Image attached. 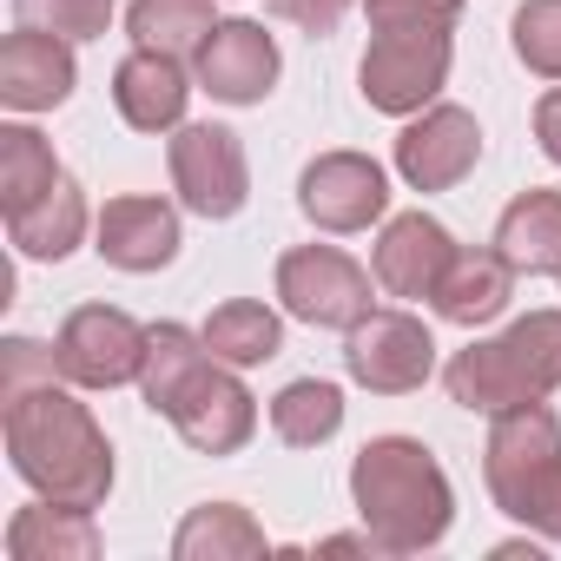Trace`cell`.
Segmentation results:
<instances>
[{
  "instance_id": "1",
  "label": "cell",
  "mask_w": 561,
  "mask_h": 561,
  "mask_svg": "<svg viewBox=\"0 0 561 561\" xmlns=\"http://www.w3.org/2000/svg\"><path fill=\"white\" fill-rule=\"evenodd\" d=\"M0 403H8L0 410V430H8L14 476L34 495L73 502V508H100L113 495V443L73 390H60L47 377L27 390H8Z\"/></svg>"
},
{
  "instance_id": "2",
  "label": "cell",
  "mask_w": 561,
  "mask_h": 561,
  "mask_svg": "<svg viewBox=\"0 0 561 561\" xmlns=\"http://www.w3.org/2000/svg\"><path fill=\"white\" fill-rule=\"evenodd\" d=\"M351 502L383 554H423L456 522V489L416 436H370L351 462Z\"/></svg>"
},
{
  "instance_id": "3",
  "label": "cell",
  "mask_w": 561,
  "mask_h": 561,
  "mask_svg": "<svg viewBox=\"0 0 561 561\" xmlns=\"http://www.w3.org/2000/svg\"><path fill=\"white\" fill-rule=\"evenodd\" d=\"M370 14V54L357 67V87L370 113L416 119L436 106L449 60H456V0H364Z\"/></svg>"
},
{
  "instance_id": "4",
  "label": "cell",
  "mask_w": 561,
  "mask_h": 561,
  "mask_svg": "<svg viewBox=\"0 0 561 561\" xmlns=\"http://www.w3.org/2000/svg\"><path fill=\"white\" fill-rule=\"evenodd\" d=\"M443 383H449V403L482 410V416L554 397L561 390V311H528L502 337H482V344L456 351Z\"/></svg>"
},
{
  "instance_id": "5",
  "label": "cell",
  "mask_w": 561,
  "mask_h": 561,
  "mask_svg": "<svg viewBox=\"0 0 561 561\" xmlns=\"http://www.w3.org/2000/svg\"><path fill=\"white\" fill-rule=\"evenodd\" d=\"M482 476H489V495L508 522L561 541V416L548 410V397L515 403L489 423Z\"/></svg>"
},
{
  "instance_id": "6",
  "label": "cell",
  "mask_w": 561,
  "mask_h": 561,
  "mask_svg": "<svg viewBox=\"0 0 561 561\" xmlns=\"http://www.w3.org/2000/svg\"><path fill=\"white\" fill-rule=\"evenodd\" d=\"M277 298H285L298 324H318V331H351L377 311L370 271L344 257L337 244H298L277 257Z\"/></svg>"
},
{
  "instance_id": "7",
  "label": "cell",
  "mask_w": 561,
  "mask_h": 561,
  "mask_svg": "<svg viewBox=\"0 0 561 561\" xmlns=\"http://www.w3.org/2000/svg\"><path fill=\"white\" fill-rule=\"evenodd\" d=\"M54 357H60V377H67L73 390H119V383H139L146 324L126 318L119 305H80V311L60 324Z\"/></svg>"
},
{
  "instance_id": "8",
  "label": "cell",
  "mask_w": 561,
  "mask_h": 561,
  "mask_svg": "<svg viewBox=\"0 0 561 561\" xmlns=\"http://www.w3.org/2000/svg\"><path fill=\"white\" fill-rule=\"evenodd\" d=\"M344 370L377 397H410L436 370V337L410 311H370L364 324L344 331Z\"/></svg>"
},
{
  "instance_id": "9",
  "label": "cell",
  "mask_w": 561,
  "mask_h": 561,
  "mask_svg": "<svg viewBox=\"0 0 561 561\" xmlns=\"http://www.w3.org/2000/svg\"><path fill=\"white\" fill-rule=\"evenodd\" d=\"M165 423H172L198 456H238V449L251 443V430H257V397L238 383L231 364L205 357V364L185 377V390L172 397Z\"/></svg>"
},
{
  "instance_id": "10",
  "label": "cell",
  "mask_w": 561,
  "mask_h": 561,
  "mask_svg": "<svg viewBox=\"0 0 561 561\" xmlns=\"http://www.w3.org/2000/svg\"><path fill=\"white\" fill-rule=\"evenodd\" d=\"M172 185L198 218H231L251 198V165L231 126H179L172 133Z\"/></svg>"
},
{
  "instance_id": "11",
  "label": "cell",
  "mask_w": 561,
  "mask_h": 561,
  "mask_svg": "<svg viewBox=\"0 0 561 561\" xmlns=\"http://www.w3.org/2000/svg\"><path fill=\"white\" fill-rule=\"evenodd\" d=\"M298 211L318 231H370L390 211V179L370 152H318L298 179Z\"/></svg>"
},
{
  "instance_id": "12",
  "label": "cell",
  "mask_w": 561,
  "mask_h": 561,
  "mask_svg": "<svg viewBox=\"0 0 561 561\" xmlns=\"http://www.w3.org/2000/svg\"><path fill=\"white\" fill-rule=\"evenodd\" d=\"M482 159V126L469 106H423L397 133V172L410 192H449L476 172Z\"/></svg>"
},
{
  "instance_id": "13",
  "label": "cell",
  "mask_w": 561,
  "mask_h": 561,
  "mask_svg": "<svg viewBox=\"0 0 561 561\" xmlns=\"http://www.w3.org/2000/svg\"><path fill=\"white\" fill-rule=\"evenodd\" d=\"M198 87L225 106H257L277 87V41L257 21H218L205 34V47L192 54Z\"/></svg>"
},
{
  "instance_id": "14",
  "label": "cell",
  "mask_w": 561,
  "mask_h": 561,
  "mask_svg": "<svg viewBox=\"0 0 561 561\" xmlns=\"http://www.w3.org/2000/svg\"><path fill=\"white\" fill-rule=\"evenodd\" d=\"M73 41L47 34V27H21L0 41V100L14 113H54L73 100Z\"/></svg>"
},
{
  "instance_id": "15",
  "label": "cell",
  "mask_w": 561,
  "mask_h": 561,
  "mask_svg": "<svg viewBox=\"0 0 561 561\" xmlns=\"http://www.w3.org/2000/svg\"><path fill=\"white\" fill-rule=\"evenodd\" d=\"M456 251L462 244L449 238V225H436L430 211H403V218L383 225L370 271H377V285L390 298H436V285H443V271H449Z\"/></svg>"
},
{
  "instance_id": "16",
  "label": "cell",
  "mask_w": 561,
  "mask_h": 561,
  "mask_svg": "<svg viewBox=\"0 0 561 561\" xmlns=\"http://www.w3.org/2000/svg\"><path fill=\"white\" fill-rule=\"evenodd\" d=\"M93 238H100V257H106L113 271H165V264L179 257V244H185V238H179V211H172L165 198H146V192L106 198Z\"/></svg>"
},
{
  "instance_id": "17",
  "label": "cell",
  "mask_w": 561,
  "mask_h": 561,
  "mask_svg": "<svg viewBox=\"0 0 561 561\" xmlns=\"http://www.w3.org/2000/svg\"><path fill=\"white\" fill-rule=\"evenodd\" d=\"M185 100H192V80L179 67V54H152V47H133L113 73V106L133 133H179L185 126Z\"/></svg>"
},
{
  "instance_id": "18",
  "label": "cell",
  "mask_w": 561,
  "mask_h": 561,
  "mask_svg": "<svg viewBox=\"0 0 561 561\" xmlns=\"http://www.w3.org/2000/svg\"><path fill=\"white\" fill-rule=\"evenodd\" d=\"M508 298H515V264L489 244V251H456L449 257V271H443V285H436L430 305H436L443 324L476 331V324H495L508 311Z\"/></svg>"
},
{
  "instance_id": "19",
  "label": "cell",
  "mask_w": 561,
  "mask_h": 561,
  "mask_svg": "<svg viewBox=\"0 0 561 561\" xmlns=\"http://www.w3.org/2000/svg\"><path fill=\"white\" fill-rule=\"evenodd\" d=\"M100 554V522L93 508H73V502H27L14 522H8V561H93Z\"/></svg>"
},
{
  "instance_id": "20",
  "label": "cell",
  "mask_w": 561,
  "mask_h": 561,
  "mask_svg": "<svg viewBox=\"0 0 561 561\" xmlns=\"http://www.w3.org/2000/svg\"><path fill=\"white\" fill-rule=\"evenodd\" d=\"M495 251L515 264V277L561 271V192L528 185V192L495 218Z\"/></svg>"
},
{
  "instance_id": "21",
  "label": "cell",
  "mask_w": 561,
  "mask_h": 561,
  "mask_svg": "<svg viewBox=\"0 0 561 561\" xmlns=\"http://www.w3.org/2000/svg\"><path fill=\"white\" fill-rule=\"evenodd\" d=\"M172 554H179V561H257V554H271V541H264V528L251 522V508H238V502H205V508H192V515L179 522Z\"/></svg>"
},
{
  "instance_id": "22",
  "label": "cell",
  "mask_w": 561,
  "mask_h": 561,
  "mask_svg": "<svg viewBox=\"0 0 561 561\" xmlns=\"http://www.w3.org/2000/svg\"><path fill=\"white\" fill-rule=\"evenodd\" d=\"M205 351L231 370H251V364H271L277 351H285V324H277L271 305L257 298H231L205 318Z\"/></svg>"
},
{
  "instance_id": "23",
  "label": "cell",
  "mask_w": 561,
  "mask_h": 561,
  "mask_svg": "<svg viewBox=\"0 0 561 561\" xmlns=\"http://www.w3.org/2000/svg\"><path fill=\"white\" fill-rule=\"evenodd\" d=\"M8 231H14L21 257L60 264V257H67V251H80V238H87V192H80L73 179H60L41 205H27L21 218H8Z\"/></svg>"
},
{
  "instance_id": "24",
  "label": "cell",
  "mask_w": 561,
  "mask_h": 561,
  "mask_svg": "<svg viewBox=\"0 0 561 561\" xmlns=\"http://www.w3.org/2000/svg\"><path fill=\"white\" fill-rule=\"evenodd\" d=\"M60 179H67V165L54 159V146L34 126H0V205H8V218L41 205Z\"/></svg>"
},
{
  "instance_id": "25",
  "label": "cell",
  "mask_w": 561,
  "mask_h": 561,
  "mask_svg": "<svg viewBox=\"0 0 561 561\" xmlns=\"http://www.w3.org/2000/svg\"><path fill=\"white\" fill-rule=\"evenodd\" d=\"M271 430L277 443H291V449H318L344 430V390L337 383H318V377H298L271 397Z\"/></svg>"
},
{
  "instance_id": "26",
  "label": "cell",
  "mask_w": 561,
  "mask_h": 561,
  "mask_svg": "<svg viewBox=\"0 0 561 561\" xmlns=\"http://www.w3.org/2000/svg\"><path fill=\"white\" fill-rule=\"evenodd\" d=\"M211 0H133L126 8V34L133 47H152V54H198L205 34H211Z\"/></svg>"
},
{
  "instance_id": "27",
  "label": "cell",
  "mask_w": 561,
  "mask_h": 561,
  "mask_svg": "<svg viewBox=\"0 0 561 561\" xmlns=\"http://www.w3.org/2000/svg\"><path fill=\"white\" fill-rule=\"evenodd\" d=\"M205 331H185V324H152L146 331V364H139V397L165 416L172 397L185 390V377L205 364Z\"/></svg>"
},
{
  "instance_id": "28",
  "label": "cell",
  "mask_w": 561,
  "mask_h": 561,
  "mask_svg": "<svg viewBox=\"0 0 561 561\" xmlns=\"http://www.w3.org/2000/svg\"><path fill=\"white\" fill-rule=\"evenodd\" d=\"M508 34H515V60L528 73L561 80V0H522Z\"/></svg>"
},
{
  "instance_id": "29",
  "label": "cell",
  "mask_w": 561,
  "mask_h": 561,
  "mask_svg": "<svg viewBox=\"0 0 561 561\" xmlns=\"http://www.w3.org/2000/svg\"><path fill=\"white\" fill-rule=\"evenodd\" d=\"M21 27H47L60 41H100L113 27V0H14Z\"/></svg>"
},
{
  "instance_id": "30",
  "label": "cell",
  "mask_w": 561,
  "mask_h": 561,
  "mask_svg": "<svg viewBox=\"0 0 561 561\" xmlns=\"http://www.w3.org/2000/svg\"><path fill=\"white\" fill-rule=\"evenodd\" d=\"M47 377H60V357L47 344H34V337H8V344H0V397L27 390V383H47Z\"/></svg>"
},
{
  "instance_id": "31",
  "label": "cell",
  "mask_w": 561,
  "mask_h": 561,
  "mask_svg": "<svg viewBox=\"0 0 561 561\" xmlns=\"http://www.w3.org/2000/svg\"><path fill=\"white\" fill-rule=\"evenodd\" d=\"M357 8V0H271V14H285L305 34H337V21Z\"/></svg>"
},
{
  "instance_id": "32",
  "label": "cell",
  "mask_w": 561,
  "mask_h": 561,
  "mask_svg": "<svg viewBox=\"0 0 561 561\" xmlns=\"http://www.w3.org/2000/svg\"><path fill=\"white\" fill-rule=\"evenodd\" d=\"M535 139H541V152L561 165V87L535 100Z\"/></svg>"
},
{
  "instance_id": "33",
  "label": "cell",
  "mask_w": 561,
  "mask_h": 561,
  "mask_svg": "<svg viewBox=\"0 0 561 561\" xmlns=\"http://www.w3.org/2000/svg\"><path fill=\"white\" fill-rule=\"evenodd\" d=\"M370 548H377L370 528H364V535H324V541H318V554H370Z\"/></svg>"
},
{
  "instance_id": "34",
  "label": "cell",
  "mask_w": 561,
  "mask_h": 561,
  "mask_svg": "<svg viewBox=\"0 0 561 561\" xmlns=\"http://www.w3.org/2000/svg\"><path fill=\"white\" fill-rule=\"evenodd\" d=\"M554 285H561V271H554Z\"/></svg>"
},
{
  "instance_id": "35",
  "label": "cell",
  "mask_w": 561,
  "mask_h": 561,
  "mask_svg": "<svg viewBox=\"0 0 561 561\" xmlns=\"http://www.w3.org/2000/svg\"><path fill=\"white\" fill-rule=\"evenodd\" d=\"M456 8H462V0H456Z\"/></svg>"
}]
</instances>
